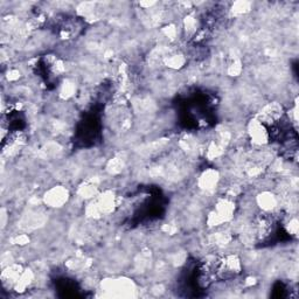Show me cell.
Masks as SVG:
<instances>
[{
  "label": "cell",
  "mask_w": 299,
  "mask_h": 299,
  "mask_svg": "<svg viewBox=\"0 0 299 299\" xmlns=\"http://www.w3.org/2000/svg\"><path fill=\"white\" fill-rule=\"evenodd\" d=\"M67 195L68 193L66 189L56 187L52 189V191H49L45 199H46V202H48L52 207H59L63 202L67 201Z\"/></svg>",
  "instance_id": "1"
}]
</instances>
